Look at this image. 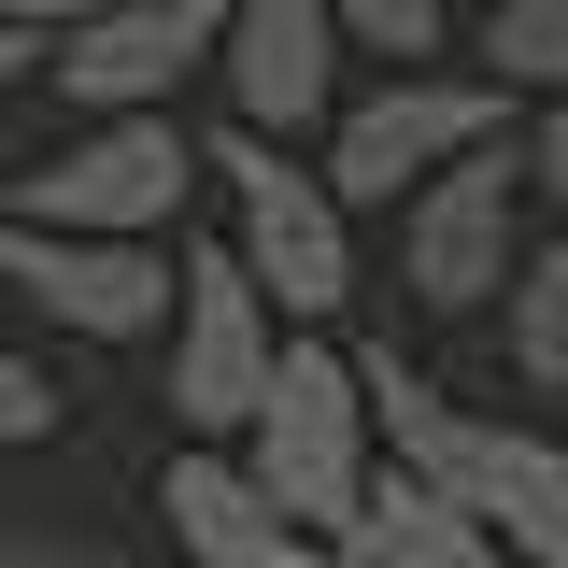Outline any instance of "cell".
I'll use <instances>...</instances> for the list:
<instances>
[{
    "mask_svg": "<svg viewBox=\"0 0 568 568\" xmlns=\"http://www.w3.org/2000/svg\"><path fill=\"white\" fill-rule=\"evenodd\" d=\"M227 100H242V129L298 142L327 114V85H342V29H327V0H227Z\"/></svg>",
    "mask_w": 568,
    "mask_h": 568,
    "instance_id": "10",
    "label": "cell"
},
{
    "mask_svg": "<svg viewBox=\"0 0 568 568\" xmlns=\"http://www.w3.org/2000/svg\"><path fill=\"white\" fill-rule=\"evenodd\" d=\"M14 440H58V384L29 369V355H0V455Z\"/></svg>",
    "mask_w": 568,
    "mask_h": 568,
    "instance_id": "16",
    "label": "cell"
},
{
    "mask_svg": "<svg viewBox=\"0 0 568 568\" xmlns=\"http://www.w3.org/2000/svg\"><path fill=\"white\" fill-rule=\"evenodd\" d=\"M242 426H256V484H271V511L298 526V540H313V526H355V497H369V398H355V355L284 342Z\"/></svg>",
    "mask_w": 568,
    "mask_h": 568,
    "instance_id": "2",
    "label": "cell"
},
{
    "mask_svg": "<svg viewBox=\"0 0 568 568\" xmlns=\"http://www.w3.org/2000/svg\"><path fill=\"white\" fill-rule=\"evenodd\" d=\"M342 555H369V568H511V555H497V526H469V511L426 484V469H398V484L355 497Z\"/></svg>",
    "mask_w": 568,
    "mask_h": 568,
    "instance_id": "12",
    "label": "cell"
},
{
    "mask_svg": "<svg viewBox=\"0 0 568 568\" xmlns=\"http://www.w3.org/2000/svg\"><path fill=\"white\" fill-rule=\"evenodd\" d=\"M185 185H200V142L171 129V100H156V114H100L85 142H58V156L14 185V213H29V227H114V242H156V227L185 213Z\"/></svg>",
    "mask_w": 568,
    "mask_h": 568,
    "instance_id": "4",
    "label": "cell"
},
{
    "mask_svg": "<svg viewBox=\"0 0 568 568\" xmlns=\"http://www.w3.org/2000/svg\"><path fill=\"white\" fill-rule=\"evenodd\" d=\"M200 171H227V200H242V242H227V256L256 271V298H284V313H342L355 298V242H342L327 171H298L271 129H227Z\"/></svg>",
    "mask_w": 568,
    "mask_h": 568,
    "instance_id": "3",
    "label": "cell"
},
{
    "mask_svg": "<svg viewBox=\"0 0 568 568\" xmlns=\"http://www.w3.org/2000/svg\"><path fill=\"white\" fill-rule=\"evenodd\" d=\"M497 142V85H440V71H398L384 100H355L342 142H327V200H413L440 156Z\"/></svg>",
    "mask_w": 568,
    "mask_h": 568,
    "instance_id": "9",
    "label": "cell"
},
{
    "mask_svg": "<svg viewBox=\"0 0 568 568\" xmlns=\"http://www.w3.org/2000/svg\"><path fill=\"white\" fill-rule=\"evenodd\" d=\"M511 369H526V384H568V242L511 284Z\"/></svg>",
    "mask_w": 568,
    "mask_h": 568,
    "instance_id": "13",
    "label": "cell"
},
{
    "mask_svg": "<svg viewBox=\"0 0 568 568\" xmlns=\"http://www.w3.org/2000/svg\"><path fill=\"white\" fill-rule=\"evenodd\" d=\"M327 29L369 58H440V0H327Z\"/></svg>",
    "mask_w": 568,
    "mask_h": 568,
    "instance_id": "15",
    "label": "cell"
},
{
    "mask_svg": "<svg viewBox=\"0 0 568 568\" xmlns=\"http://www.w3.org/2000/svg\"><path fill=\"white\" fill-rule=\"evenodd\" d=\"M271 355H284V327H271V298H256V271L227 242L171 271V426H242Z\"/></svg>",
    "mask_w": 568,
    "mask_h": 568,
    "instance_id": "6",
    "label": "cell"
},
{
    "mask_svg": "<svg viewBox=\"0 0 568 568\" xmlns=\"http://www.w3.org/2000/svg\"><path fill=\"white\" fill-rule=\"evenodd\" d=\"M484 58H497V85H568V0H497Z\"/></svg>",
    "mask_w": 568,
    "mask_h": 568,
    "instance_id": "14",
    "label": "cell"
},
{
    "mask_svg": "<svg viewBox=\"0 0 568 568\" xmlns=\"http://www.w3.org/2000/svg\"><path fill=\"white\" fill-rule=\"evenodd\" d=\"M0 568H129L114 540H71V526H0Z\"/></svg>",
    "mask_w": 568,
    "mask_h": 568,
    "instance_id": "17",
    "label": "cell"
},
{
    "mask_svg": "<svg viewBox=\"0 0 568 568\" xmlns=\"http://www.w3.org/2000/svg\"><path fill=\"white\" fill-rule=\"evenodd\" d=\"M85 0H0V29H71Z\"/></svg>",
    "mask_w": 568,
    "mask_h": 568,
    "instance_id": "20",
    "label": "cell"
},
{
    "mask_svg": "<svg viewBox=\"0 0 568 568\" xmlns=\"http://www.w3.org/2000/svg\"><path fill=\"white\" fill-rule=\"evenodd\" d=\"M511 200H526V156L511 142L440 156L413 200H398V284H413L426 313H484L497 284H511Z\"/></svg>",
    "mask_w": 568,
    "mask_h": 568,
    "instance_id": "5",
    "label": "cell"
},
{
    "mask_svg": "<svg viewBox=\"0 0 568 568\" xmlns=\"http://www.w3.org/2000/svg\"><path fill=\"white\" fill-rule=\"evenodd\" d=\"M526 185H540V200H568V85H555V114L526 129Z\"/></svg>",
    "mask_w": 568,
    "mask_h": 568,
    "instance_id": "18",
    "label": "cell"
},
{
    "mask_svg": "<svg viewBox=\"0 0 568 568\" xmlns=\"http://www.w3.org/2000/svg\"><path fill=\"white\" fill-rule=\"evenodd\" d=\"M213 43H227V0H100V14H71L58 43H43V71H58V100H85V114H156Z\"/></svg>",
    "mask_w": 568,
    "mask_h": 568,
    "instance_id": "7",
    "label": "cell"
},
{
    "mask_svg": "<svg viewBox=\"0 0 568 568\" xmlns=\"http://www.w3.org/2000/svg\"><path fill=\"white\" fill-rule=\"evenodd\" d=\"M156 511H171V540L200 568H298V526H284L271 484L227 469V455H171V497H156Z\"/></svg>",
    "mask_w": 568,
    "mask_h": 568,
    "instance_id": "11",
    "label": "cell"
},
{
    "mask_svg": "<svg viewBox=\"0 0 568 568\" xmlns=\"http://www.w3.org/2000/svg\"><path fill=\"white\" fill-rule=\"evenodd\" d=\"M355 398H369V426L398 440V469H426L469 526H497V555L568 568V455H555V440L455 413V398H440L426 369H398V355H355Z\"/></svg>",
    "mask_w": 568,
    "mask_h": 568,
    "instance_id": "1",
    "label": "cell"
},
{
    "mask_svg": "<svg viewBox=\"0 0 568 568\" xmlns=\"http://www.w3.org/2000/svg\"><path fill=\"white\" fill-rule=\"evenodd\" d=\"M0 284H29L85 342L171 327V256H156V242H114V227H29V213H0Z\"/></svg>",
    "mask_w": 568,
    "mask_h": 568,
    "instance_id": "8",
    "label": "cell"
},
{
    "mask_svg": "<svg viewBox=\"0 0 568 568\" xmlns=\"http://www.w3.org/2000/svg\"><path fill=\"white\" fill-rule=\"evenodd\" d=\"M342 568H369V555H342Z\"/></svg>",
    "mask_w": 568,
    "mask_h": 568,
    "instance_id": "21",
    "label": "cell"
},
{
    "mask_svg": "<svg viewBox=\"0 0 568 568\" xmlns=\"http://www.w3.org/2000/svg\"><path fill=\"white\" fill-rule=\"evenodd\" d=\"M43 43H58V29H0V100H14V85L43 71Z\"/></svg>",
    "mask_w": 568,
    "mask_h": 568,
    "instance_id": "19",
    "label": "cell"
}]
</instances>
